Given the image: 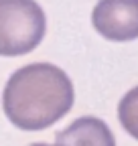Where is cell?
I'll list each match as a JSON object with an SVG mask.
<instances>
[{
    "label": "cell",
    "mask_w": 138,
    "mask_h": 146,
    "mask_svg": "<svg viewBox=\"0 0 138 146\" xmlns=\"http://www.w3.org/2000/svg\"><path fill=\"white\" fill-rule=\"evenodd\" d=\"M47 33V16L37 0H0V57L34 51Z\"/></svg>",
    "instance_id": "cell-2"
},
{
    "label": "cell",
    "mask_w": 138,
    "mask_h": 146,
    "mask_svg": "<svg viewBox=\"0 0 138 146\" xmlns=\"http://www.w3.org/2000/svg\"><path fill=\"white\" fill-rule=\"evenodd\" d=\"M92 25L104 39L114 43L138 39V0H98Z\"/></svg>",
    "instance_id": "cell-3"
},
{
    "label": "cell",
    "mask_w": 138,
    "mask_h": 146,
    "mask_svg": "<svg viewBox=\"0 0 138 146\" xmlns=\"http://www.w3.org/2000/svg\"><path fill=\"white\" fill-rule=\"evenodd\" d=\"M31 146H51V144H45V142H34V144H31Z\"/></svg>",
    "instance_id": "cell-6"
},
{
    "label": "cell",
    "mask_w": 138,
    "mask_h": 146,
    "mask_svg": "<svg viewBox=\"0 0 138 146\" xmlns=\"http://www.w3.org/2000/svg\"><path fill=\"white\" fill-rule=\"evenodd\" d=\"M118 120L122 128L138 140V85L132 87L118 104Z\"/></svg>",
    "instance_id": "cell-5"
},
{
    "label": "cell",
    "mask_w": 138,
    "mask_h": 146,
    "mask_svg": "<svg viewBox=\"0 0 138 146\" xmlns=\"http://www.w3.org/2000/svg\"><path fill=\"white\" fill-rule=\"evenodd\" d=\"M75 89L69 75L53 63L16 69L2 91V110L12 126L27 132L47 130L73 108Z\"/></svg>",
    "instance_id": "cell-1"
},
{
    "label": "cell",
    "mask_w": 138,
    "mask_h": 146,
    "mask_svg": "<svg viewBox=\"0 0 138 146\" xmlns=\"http://www.w3.org/2000/svg\"><path fill=\"white\" fill-rule=\"evenodd\" d=\"M55 146H116V138L104 120L83 116L55 134Z\"/></svg>",
    "instance_id": "cell-4"
}]
</instances>
